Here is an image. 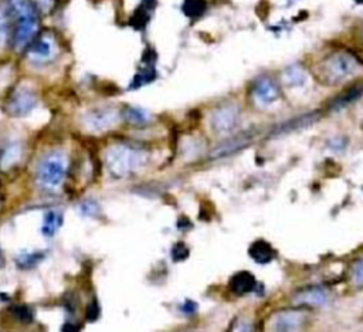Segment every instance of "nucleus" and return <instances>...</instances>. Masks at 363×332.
Here are the masks:
<instances>
[{
	"instance_id": "f257e3e1",
	"label": "nucleus",
	"mask_w": 363,
	"mask_h": 332,
	"mask_svg": "<svg viewBox=\"0 0 363 332\" xmlns=\"http://www.w3.org/2000/svg\"><path fill=\"white\" fill-rule=\"evenodd\" d=\"M9 18L14 23L13 47L23 50L35 38L38 18L34 3L30 0H9L6 6Z\"/></svg>"
},
{
	"instance_id": "f03ea898",
	"label": "nucleus",
	"mask_w": 363,
	"mask_h": 332,
	"mask_svg": "<svg viewBox=\"0 0 363 332\" xmlns=\"http://www.w3.org/2000/svg\"><path fill=\"white\" fill-rule=\"evenodd\" d=\"M360 68L359 58L349 51H333L323 57L316 65V77L328 84L333 85L352 77Z\"/></svg>"
},
{
	"instance_id": "7ed1b4c3",
	"label": "nucleus",
	"mask_w": 363,
	"mask_h": 332,
	"mask_svg": "<svg viewBox=\"0 0 363 332\" xmlns=\"http://www.w3.org/2000/svg\"><path fill=\"white\" fill-rule=\"evenodd\" d=\"M146 159L147 155L143 149L126 143L111 146L105 155L106 167L116 177H123L136 172L143 166Z\"/></svg>"
},
{
	"instance_id": "20e7f679",
	"label": "nucleus",
	"mask_w": 363,
	"mask_h": 332,
	"mask_svg": "<svg viewBox=\"0 0 363 332\" xmlns=\"http://www.w3.org/2000/svg\"><path fill=\"white\" fill-rule=\"evenodd\" d=\"M309 319L305 306H292L274 312L265 323V332H301Z\"/></svg>"
},
{
	"instance_id": "39448f33",
	"label": "nucleus",
	"mask_w": 363,
	"mask_h": 332,
	"mask_svg": "<svg viewBox=\"0 0 363 332\" xmlns=\"http://www.w3.org/2000/svg\"><path fill=\"white\" fill-rule=\"evenodd\" d=\"M65 156L61 152L47 153L38 163L37 180L44 189H55L65 177Z\"/></svg>"
},
{
	"instance_id": "423d86ee",
	"label": "nucleus",
	"mask_w": 363,
	"mask_h": 332,
	"mask_svg": "<svg viewBox=\"0 0 363 332\" xmlns=\"http://www.w3.org/2000/svg\"><path fill=\"white\" fill-rule=\"evenodd\" d=\"M241 121V109L235 102H223L210 115V126L217 135L231 133Z\"/></svg>"
},
{
	"instance_id": "0eeeda50",
	"label": "nucleus",
	"mask_w": 363,
	"mask_h": 332,
	"mask_svg": "<svg viewBox=\"0 0 363 332\" xmlns=\"http://www.w3.org/2000/svg\"><path fill=\"white\" fill-rule=\"evenodd\" d=\"M37 105V95L27 87H20L13 91L7 101V109L10 115L23 116L30 114Z\"/></svg>"
},
{
	"instance_id": "6e6552de",
	"label": "nucleus",
	"mask_w": 363,
	"mask_h": 332,
	"mask_svg": "<svg viewBox=\"0 0 363 332\" xmlns=\"http://www.w3.org/2000/svg\"><path fill=\"white\" fill-rule=\"evenodd\" d=\"M251 92H252L254 99L262 106H269V105L275 104L281 96L278 82L275 79H272L271 77H265V75L258 77L252 82Z\"/></svg>"
},
{
	"instance_id": "1a4fd4ad",
	"label": "nucleus",
	"mask_w": 363,
	"mask_h": 332,
	"mask_svg": "<svg viewBox=\"0 0 363 332\" xmlns=\"http://www.w3.org/2000/svg\"><path fill=\"white\" fill-rule=\"evenodd\" d=\"M55 55V43L51 35L43 34L35 37L27 47V57L34 64H45Z\"/></svg>"
},
{
	"instance_id": "9d476101",
	"label": "nucleus",
	"mask_w": 363,
	"mask_h": 332,
	"mask_svg": "<svg viewBox=\"0 0 363 332\" xmlns=\"http://www.w3.org/2000/svg\"><path fill=\"white\" fill-rule=\"evenodd\" d=\"M119 114L112 108H95L85 114L84 125L91 131H105L118 122Z\"/></svg>"
},
{
	"instance_id": "9b49d317",
	"label": "nucleus",
	"mask_w": 363,
	"mask_h": 332,
	"mask_svg": "<svg viewBox=\"0 0 363 332\" xmlns=\"http://www.w3.org/2000/svg\"><path fill=\"white\" fill-rule=\"evenodd\" d=\"M363 95V81H357L347 88H345L340 94H337L328 105L329 111H339L345 106H349L350 104L359 101Z\"/></svg>"
},
{
	"instance_id": "f8f14e48",
	"label": "nucleus",
	"mask_w": 363,
	"mask_h": 332,
	"mask_svg": "<svg viewBox=\"0 0 363 332\" xmlns=\"http://www.w3.org/2000/svg\"><path fill=\"white\" fill-rule=\"evenodd\" d=\"M329 298V294L325 288L320 287H312L301 291L298 295H295V302L298 306H318L323 305Z\"/></svg>"
},
{
	"instance_id": "ddd939ff",
	"label": "nucleus",
	"mask_w": 363,
	"mask_h": 332,
	"mask_svg": "<svg viewBox=\"0 0 363 332\" xmlns=\"http://www.w3.org/2000/svg\"><path fill=\"white\" fill-rule=\"evenodd\" d=\"M257 287L255 277L248 271H240L230 280V291L238 297L252 292Z\"/></svg>"
},
{
	"instance_id": "4468645a",
	"label": "nucleus",
	"mask_w": 363,
	"mask_h": 332,
	"mask_svg": "<svg viewBox=\"0 0 363 332\" xmlns=\"http://www.w3.org/2000/svg\"><path fill=\"white\" fill-rule=\"evenodd\" d=\"M251 140V135L250 133H244V135H240V136H234L233 139H228L225 140L223 145H220L218 148H216L213 152H211V157H224V156H228L237 150H240L241 148H244L245 145H248Z\"/></svg>"
},
{
	"instance_id": "2eb2a0df",
	"label": "nucleus",
	"mask_w": 363,
	"mask_h": 332,
	"mask_svg": "<svg viewBox=\"0 0 363 332\" xmlns=\"http://www.w3.org/2000/svg\"><path fill=\"white\" fill-rule=\"evenodd\" d=\"M248 253H250V257H251L254 261L259 262V264L271 262V261L277 257V253H275L274 247H272L269 243L264 241V240H257V241H254V243L251 244Z\"/></svg>"
},
{
	"instance_id": "dca6fc26",
	"label": "nucleus",
	"mask_w": 363,
	"mask_h": 332,
	"mask_svg": "<svg viewBox=\"0 0 363 332\" xmlns=\"http://www.w3.org/2000/svg\"><path fill=\"white\" fill-rule=\"evenodd\" d=\"M315 121H318V115L313 112V114H306V115H302V116H298V118H294L285 123H281L279 126H277V129L272 132L274 135H281V133H288V132H292L295 129H301L303 126H308V125H312Z\"/></svg>"
},
{
	"instance_id": "f3484780",
	"label": "nucleus",
	"mask_w": 363,
	"mask_h": 332,
	"mask_svg": "<svg viewBox=\"0 0 363 332\" xmlns=\"http://www.w3.org/2000/svg\"><path fill=\"white\" fill-rule=\"evenodd\" d=\"M62 226V214L61 211H57V210H48L45 214H44V218H43V234L45 237H52L58 230L60 227Z\"/></svg>"
},
{
	"instance_id": "a211bd4d",
	"label": "nucleus",
	"mask_w": 363,
	"mask_h": 332,
	"mask_svg": "<svg viewBox=\"0 0 363 332\" xmlns=\"http://www.w3.org/2000/svg\"><path fill=\"white\" fill-rule=\"evenodd\" d=\"M282 81L286 87L298 88L306 82V75H305V71L302 70V67L291 65V67L285 68V71L282 74Z\"/></svg>"
},
{
	"instance_id": "6ab92c4d",
	"label": "nucleus",
	"mask_w": 363,
	"mask_h": 332,
	"mask_svg": "<svg viewBox=\"0 0 363 332\" xmlns=\"http://www.w3.org/2000/svg\"><path fill=\"white\" fill-rule=\"evenodd\" d=\"M347 281L354 288L363 287V254L350 262L347 270Z\"/></svg>"
},
{
	"instance_id": "aec40b11",
	"label": "nucleus",
	"mask_w": 363,
	"mask_h": 332,
	"mask_svg": "<svg viewBox=\"0 0 363 332\" xmlns=\"http://www.w3.org/2000/svg\"><path fill=\"white\" fill-rule=\"evenodd\" d=\"M45 254L43 251H31V253H21L16 258V264L20 270H31L37 264H40L44 260Z\"/></svg>"
},
{
	"instance_id": "412c9836",
	"label": "nucleus",
	"mask_w": 363,
	"mask_h": 332,
	"mask_svg": "<svg viewBox=\"0 0 363 332\" xmlns=\"http://www.w3.org/2000/svg\"><path fill=\"white\" fill-rule=\"evenodd\" d=\"M20 155H21V149H20V146L17 143H11V145L6 146L1 150V155H0V165H1V167L7 169V167L13 166L16 162H18Z\"/></svg>"
},
{
	"instance_id": "4be33fe9",
	"label": "nucleus",
	"mask_w": 363,
	"mask_h": 332,
	"mask_svg": "<svg viewBox=\"0 0 363 332\" xmlns=\"http://www.w3.org/2000/svg\"><path fill=\"white\" fill-rule=\"evenodd\" d=\"M207 9L206 0H184L182 10L189 18H197L204 14Z\"/></svg>"
},
{
	"instance_id": "5701e85b",
	"label": "nucleus",
	"mask_w": 363,
	"mask_h": 332,
	"mask_svg": "<svg viewBox=\"0 0 363 332\" xmlns=\"http://www.w3.org/2000/svg\"><path fill=\"white\" fill-rule=\"evenodd\" d=\"M126 121L132 125H138V126H142L145 123L149 122L150 116L146 111L140 109V108H135V106H126L125 112H123Z\"/></svg>"
},
{
	"instance_id": "b1692460",
	"label": "nucleus",
	"mask_w": 363,
	"mask_h": 332,
	"mask_svg": "<svg viewBox=\"0 0 363 332\" xmlns=\"http://www.w3.org/2000/svg\"><path fill=\"white\" fill-rule=\"evenodd\" d=\"M10 312H11V315L17 321H20L23 323H30L33 321V318H34L33 309L30 306H27V305H13L10 308Z\"/></svg>"
},
{
	"instance_id": "393cba45",
	"label": "nucleus",
	"mask_w": 363,
	"mask_h": 332,
	"mask_svg": "<svg viewBox=\"0 0 363 332\" xmlns=\"http://www.w3.org/2000/svg\"><path fill=\"white\" fill-rule=\"evenodd\" d=\"M9 27H10V18L4 7V9H0V47L4 44L9 35Z\"/></svg>"
},
{
	"instance_id": "a878e982",
	"label": "nucleus",
	"mask_w": 363,
	"mask_h": 332,
	"mask_svg": "<svg viewBox=\"0 0 363 332\" xmlns=\"http://www.w3.org/2000/svg\"><path fill=\"white\" fill-rule=\"evenodd\" d=\"M230 332H255V325L248 319H238Z\"/></svg>"
},
{
	"instance_id": "bb28decb",
	"label": "nucleus",
	"mask_w": 363,
	"mask_h": 332,
	"mask_svg": "<svg viewBox=\"0 0 363 332\" xmlns=\"http://www.w3.org/2000/svg\"><path fill=\"white\" fill-rule=\"evenodd\" d=\"M81 211L85 214V216H95L99 213V206L96 201L94 200H85L81 206Z\"/></svg>"
},
{
	"instance_id": "cd10ccee",
	"label": "nucleus",
	"mask_w": 363,
	"mask_h": 332,
	"mask_svg": "<svg viewBox=\"0 0 363 332\" xmlns=\"http://www.w3.org/2000/svg\"><path fill=\"white\" fill-rule=\"evenodd\" d=\"M99 304L96 302V299H94L92 302H89V305L86 306V311H85V318L88 321H96L98 316H99Z\"/></svg>"
},
{
	"instance_id": "c85d7f7f",
	"label": "nucleus",
	"mask_w": 363,
	"mask_h": 332,
	"mask_svg": "<svg viewBox=\"0 0 363 332\" xmlns=\"http://www.w3.org/2000/svg\"><path fill=\"white\" fill-rule=\"evenodd\" d=\"M33 3H35L38 9H41L44 11H48L52 7L54 0H33Z\"/></svg>"
},
{
	"instance_id": "c756f323",
	"label": "nucleus",
	"mask_w": 363,
	"mask_h": 332,
	"mask_svg": "<svg viewBox=\"0 0 363 332\" xmlns=\"http://www.w3.org/2000/svg\"><path fill=\"white\" fill-rule=\"evenodd\" d=\"M62 332H78L81 331V325L79 323H74V322H67L62 325L61 328Z\"/></svg>"
},
{
	"instance_id": "7c9ffc66",
	"label": "nucleus",
	"mask_w": 363,
	"mask_h": 332,
	"mask_svg": "<svg viewBox=\"0 0 363 332\" xmlns=\"http://www.w3.org/2000/svg\"><path fill=\"white\" fill-rule=\"evenodd\" d=\"M4 264V258H3V253H1V248H0V267Z\"/></svg>"
},
{
	"instance_id": "2f4dec72",
	"label": "nucleus",
	"mask_w": 363,
	"mask_h": 332,
	"mask_svg": "<svg viewBox=\"0 0 363 332\" xmlns=\"http://www.w3.org/2000/svg\"><path fill=\"white\" fill-rule=\"evenodd\" d=\"M0 207H1V199H0Z\"/></svg>"
}]
</instances>
